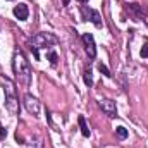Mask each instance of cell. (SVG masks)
<instances>
[{
  "instance_id": "obj_6",
  "label": "cell",
  "mask_w": 148,
  "mask_h": 148,
  "mask_svg": "<svg viewBox=\"0 0 148 148\" xmlns=\"http://www.w3.org/2000/svg\"><path fill=\"white\" fill-rule=\"evenodd\" d=\"M98 107L102 109V112L109 117H115L117 115V107H115V102L114 100H109V98H100L98 100Z\"/></svg>"
},
{
  "instance_id": "obj_4",
  "label": "cell",
  "mask_w": 148,
  "mask_h": 148,
  "mask_svg": "<svg viewBox=\"0 0 148 148\" xmlns=\"http://www.w3.org/2000/svg\"><path fill=\"white\" fill-rule=\"evenodd\" d=\"M81 12H83L84 19H86V21H90V23H93L97 28H102V26H103L102 16H100V12H98V10L90 9V7H83V9H81Z\"/></svg>"
},
{
  "instance_id": "obj_16",
  "label": "cell",
  "mask_w": 148,
  "mask_h": 148,
  "mask_svg": "<svg viewBox=\"0 0 148 148\" xmlns=\"http://www.w3.org/2000/svg\"><path fill=\"white\" fill-rule=\"evenodd\" d=\"M140 55H141V59H148V40L145 41V45H143V48H141Z\"/></svg>"
},
{
  "instance_id": "obj_10",
  "label": "cell",
  "mask_w": 148,
  "mask_h": 148,
  "mask_svg": "<svg viewBox=\"0 0 148 148\" xmlns=\"http://www.w3.org/2000/svg\"><path fill=\"white\" fill-rule=\"evenodd\" d=\"M77 122H79V127H81V134H83L84 138H90L91 131H90V127H88V124H86V119H84L83 115H79V117H77Z\"/></svg>"
},
{
  "instance_id": "obj_17",
  "label": "cell",
  "mask_w": 148,
  "mask_h": 148,
  "mask_svg": "<svg viewBox=\"0 0 148 148\" xmlns=\"http://www.w3.org/2000/svg\"><path fill=\"white\" fill-rule=\"evenodd\" d=\"M5 138H7V129L0 124V141H2V140H5Z\"/></svg>"
},
{
  "instance_id": "obj_14",
  "label": "cell",
  "mask_w": 148,
  "mask_h": 148,
  "mask_svg": "<svg viewBox=\"0 0 148 148\" xmlns=\"http://www.w3.org/2000/svg\"><path fill=\"white\" fill-rule=\"evenodd\" d=\"M97 67H98V71H100V73L103 74L105 77H112L110 71H109V67H107L105 64H102V62H98V66H97Z\"/></svg>"
},
{
  "instance_id": "obj_12",
  "label": "cell",
  "mask_w": 148,
  "mask_h": 148,
  "mask_svg": "<svg viewBox=\"0 0 148 148\" xmlns=\"http://www.w3.org/2000/svg\"><path fill=\"white\" fill-rule=\"evenodd\" d=\"M83 81H84V84H86L88 88H91V86H93V76H91V69H86V71L83 73Z\"/></svg>"
},
{
  "instance_id": "obj_3",
  "label": "cell",
  "mask_w": 148,
  "mask_h": 148,
  "mask_svg": "<svg viewBox=\"0 0 148 148\" xmlns=\"http://www.w3.org/2000/svg\"><path fill=\"white\" fill-rule=\"evenodd\" d=\"M57 43V38L52 33H38L36 36L31 38V50L35 59L40 60V48H47V47H53Z\"/></svg>"
},
{
  "instance_id": "obj_11",
  "label": "cell",
  "mask_w": 148,
  "mask_h": 148,
  "mask_svg": "<svg viewBox=\"0 0 148 148\" xmlns=\"http://www.w3.org/2000/svg\"><path fill=\"white\" fill-rule=\"evenodd\" d=\"M28 148H43V140H41V136H38V134H35L28 143Z\"/></svg>"
},
{
  "instance_id": "obj_1",
  "label": "cell",
  "mask_w": 148,
  "mask_h": 148,
  "mask_svg": "<svg viewBox=\"0 0 148 148\" xmlns=\"http://www.w3.org/2000/svg\"><path fill=\"white\" fill-rule=\"evenodd\" d=\"M12 69H14V74H16L17 81L23 86H29V83H31V67H29V62L26 60V57L23 55V52H19V50L14 53Z\"/></svg>"
},
{
  "instance_id": "obj_18",
  "label": "cell",
  "mask_w": 148,
  "mask_h": 148,
  "mask_svg": "<svg viewBox=\"0 0 148 148\" xmlns=\"http://www.w3.org/2000/svg\"><path fill=\"white\" fill-rule=\"evenodd\" d=\"M77 2H81V3H84V2H88V0H77Z\"/></svg>"
},
{
  "instance_id": "obj_8",
  "label": "cell",
  "mask_w": 148,
  "mask_h": 148,
  "mask_svg": "<svg viewBox=\"0 0 148 148\" xmlns=\"http://www.w3.org/2000/svg\"><path fill=\"white\" fill-rule=\"evenodd\" d=\"M14 16H16L19 21H26L28 16H29V9H28V5H26V3H19V5H16V7H14Z\"/></svg>"
},
{
  "instance_id": "obj_9",
  "label": "cell",
  "mask_w": 148,
  "mask_h": 148,
  "mask_svg": "<svg viewBox=\"0 0 148 148\" xmlns=\"http://www.w3.org/2000/svg\"><path fill=\"white\" fill-rule=\"evenodd\" d=\"M126 10L131 14V16H134L136 19H143V9H141V5L140 3H126Z\"/></svg>"
},
{
  "instance_id": "obj_5",
  "label": "cell",
  "mask_w": 148,
  "mask_h": 148,
  "mask_svg": "<svg viewBox=\"0 0 148 148\" xmlns=\"http://www.w3.org/2000/svg\"><path fill=\"white\" fill-rule=\"evenodd\" d=\"M83 43H84V50L88 53L90 59H95L97 57V47H95V38L91 33H84L83 35Z\"/></svg>"
},
{
  "instance_id": "obj_13",
  "label": "cell",
  "mask_w": 148,
  "mask_h": 148,
  "mask_svg": "<svg viewBox=\"0 0 148 148\" xmlns=\"http://www.w3.org/2000/svg\"><path fill=\"white\" fill-rule=\"evenodd\" d=\"M115 133H117V136H119L121 140H126V138H127V129H126L124 126H119V127H115Z\"/></svg>"
},
{
  "instance_id": "obj_7",
  "label": "cell",
  "mask_w": 148,
  "mask_h": 148,
  "mask_svg": "<svg viewBox=\"0 0 148 148\" xmlns=\"http://www.w3.org/2000/svg\"><path fill=\"white\" fill-rule=\"evenodd\" d=\"M24 107H26V110L29 112L31 115H38L40 114V102H38V98H35L29 93L24 97Z\"/></svg>"
},
{
  "instance_id": "obj_15",
  "label": "cell",
  "mask_w": 148,
  "mask_h": 148,
  "mask_svg": "<svg viewBox=\"0 0 148 148\" xmlns=\"http://www.w3.org/2000/svg\"><path fill=\"white\" fill-rule=\"evenodd\" d=\"M47 59L50 60V64H52V66H55V64H57V59H59V57H57V53H55L53 50H50V52L47 53Z\"/></svg>"
},
{
  "instance_id": "obj_2",
  "label": "cell",
  "mask_w": 148,
  "mask_h": 148,
  "mask_svg": "<svg viewBox=\"0 0 148 148\" xmlns=\"http://www.w3.org/2000/svg\"><path fill=\"white\" fill-rule=\"evenodd\" d=\"M0 83L3 86V93H5V107L12 115H16L19 110V98L16 93V86L9 77H3V76H0Z\"/></svg>"
}]
</instances>
